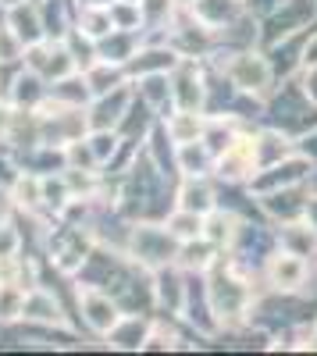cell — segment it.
I'll return each instance as SVG.
<instances>
[{"instance_id": "obj_1", "label": "cell", "mask_w": 317, "mask_h": 356, "mask_svg": "<svg viewBox=\"0 0 317 356\" xmlns=\"http://www.w3.org/2000/svg\"><path fill=\"white\" fill-rule=\"evenodd\" d=\"M225 75L232 82L239 93H250L257 100L271 97V86H275V72H271V61L253 50H243V54H232V61L225 65Z\"/></svg>"}, {"instance_id": "obj_2", "label": "cell", "mask_w": 317, "mask_h": 356, "mask_svg": "<svg viewBox=\"0 0 317 356\" xmlns=\"http://www.w3.org/2000/svg\"><path fill=\"white\" fill-rule=\"evenodd\" d=\"M179 239L171 235L168 228H157V225H136L132 228V239H129V250L132 257L143 264V267H168L171 260H179Z\"/></svg>"}, {"instance_id": "obj_3", "label": "cell", "mask_w": 317, "mask_h": 356, "mask_svg": "<svg viewBox=\"0 0 317 356\" xmlns=\"http://www.w3.org/2000/svg\"><path fill=\"white\" fill-rule=\"evenodd\" d=\"M214 171L225 182H243L257 175V136H236L214 157Z\"/></svg>"}, {"instance_id": "obj_4", "label": "cell", "mask_w": 317, "mask_h": 356, "mask_svg": "<svg viewBox=\"0 0 317 356\" xmlns=\"http://www.w3.org/2000/svg\"><path fill=\"white\" fill-rule=\"evenodd\" d=\"M207 300H211V310L225 321V317H239L246 307H250V285L236 275H214L211 278V289H207Z\"/></svg>"}, {"instance_id": "obj_5", "label": "cell", "mask_w": 317, "mask_h": 356, "mask_svg": "<svg viewBox=\"0 0 317 356\" xmlns=\"http://www.w3.org/2000/svg\"><path fill=\"white\" fill-rule=\"evenodd\" d=\"M79 310H82V321L104 339H107V332L114 328V324L122 321L118 300H114L111 292H100V289H90V285L79 289Z\"/></svg>"}, {"instance_id": "obj_6", "label": "cell", "mask_w": 317, "mask_h": 356, "mask_svg": "<svg viewBox=\"0 0 317 356\" xmlns=\"http://www.w3.org/2000/svg\"><path fill=\"white\" fill-rule=\"evenodd\" d=\"M129 104H132V93L125 86H118V89H111V93H100L90 104L86 122H90V129H118L129 114Z\"/></svg>"}, {"instance_id": "obj_7", "label": "cell", "mask_w": 317, "mask_h": 356, "mask_svg": "<svg viewBox=\"0 0 317 356\" xmlns=\"http://www.w3.org/2000/svg\"><path fill=\"white\" fill-rule=\"evenodd\" d=\"M22 321H25V324H36V328H65V324H68L61 303H57L54 292H47V289H29V292H25Z\"/></svg>"}, {"instance_id": "obj_8", "label": "cell", "mask_w": 317, "mask_h": 356, "mask_svg": "<svg viewBox=\"0 0 317 356\" xmlns=\"http://www.w3.org/2000/svg\"><path fill=\"white\" fill-rule=\"evenodd\" d=\"M204 79H200V72L189 65V61H179V68L171 72V104L182 107V111H200L204 107Z\"/></svg>"}, {"instance_id": "obj_9", "label": "cell", "mask_w": 317, "mask_h": 356, "mask_svg": "<svg viewBox=\"0 0 317 356\" xmlns=\"http://www.w3.org/2000/svg\"><path fill=\"white\" fill-rule=\"evenodd\" d=\"M307 257L300 253H289V250H282L268 260V282L278 289V292H296L303 282H307Z\"/></svg>"}, {"instance_id": "obj_10", "label": "cell", "mask_w": 317, "mask_h": 356, "mask_svg": "<svg viewBox=\"0 0 317 356\" xmlns=\"http://www.w3.org/2000/svg\"><path fill=\"white\" fill-rule=\"evenodd\" d=\"M8 25L15 29V36H18L25 47H29V43H40V40H47L43 11H40L36 0H25V4L11 8V11H8Z\"/></svg>"}, {"instance_id": "obj_11", "label": "cell", "mask_w": 317, "mask_h": 356, "mask_svg": "<svg viewBox=\"0 0 317 356\" xmlns=\"http://www.w3.org/2000/svg\"><path fill=\"white\" fill-rule=\"evenodd\" d=\"M204 129H207V118L200 114V111H182V107L175 114H168V122H164V136L175 143V146L204 139Z\"/></svg>"}, {"instance_id": "obj_12", "label": "cell", "mask_w": 317, "mask_h": 356, "mask_svg": "<svg viewBox=\"0 0 317 356\" xmlns=\"http://www.w3.org/2000/svg\"><path fill=\"white\" fill-rule=\"evenodd\" d=\"M47 79L40 75V72H22V75H15V86H11V104L15 107H25V111H36L47 97H50V89L43 86Z\"/></svg>"}, {"instance_id": "obj_13", "label": "cell", "mask_w": 317, "mask_h": 356, "mask_svg": "<svg viewBox=\"0 0 317 356\" xmlns=\"http://www.w3.org/2000/svg\"><path fill=\"white\" fill-rule=\"evenodd\" d=\"M239 232H243V221L232 211H218V207H214V211L204 218V239H211L218 250L232 246L239 239Z\"/></svg>"}, {"instance_id": "obj_14", "label": "cell", "mask_w": 317, "mask_h": 356, "mask_svg": "<svg viewBox=\"0 0 317 356\" xmlns=\"http://www.w3.org/2000/svg\"><path fill=\"white\" fill-rule=\"evenodd\" d=\"M179 264L186 267V271H211V267H218V246L211 239H189L179 246Z\"/></svg>"}, {"instance_id": "obj_15", "label": "cell", "mask_w": 317, "mask_h": 356, "mask_svg": "<svg viewBox=\"0 0 317 356\" xmlns=\"http://www.w3.org/2000/svg\"><path fill=\"white\" fill-rule=\"evenodd\" d=\"M179 207H186V211H196V214H211L214 211V189L204 182V175H189L186 186L179 189Z\"/></svg>"}, {"instance_id": "obj_16", "label": "cell", "mask_w": 317, "mask_h": 356, "mask_svg": "<svg viewBox=\"0 0 317 356\" xmlns=\"http://www.w3.org/2000/svg\"><path fill=\"white\" fill-rule=\"evenodd\" d=\"M147 335H150V324H147V321H139V317H122V321L107 332V342H111L114 349H143Z\"/></svg>"}, {"instance_id": "obj_17", "label": "cell", "mask_w": 317, "mask_h": 356, "mask_svg": "<svg viewBox=\"0 0 317 356\" xmlns=\"http://www.w3.org/2000/svg\"><path fill=\"white\" fill-rule=\"evenodd\" d=\"M204 218H207V214H196V211H186V207H179V211L164 221V228L175 235L179 243H189V239H200V235H204Z\"/></svg>"}, {"instance_id": "obj_18", "label": "cell", "mask_w": 317, "mask_h": 356, "mask_svg": "<svg viewBox=\"0 0 317 356\" xmlns=\"http://www.w3.org/2000/svg\"><path fill=\"white\" fill-rule=\"evenodd\" d=\"M211 164H214V154H211V146H207L204 139L179 146V168H182L186 178H189V175H204Z\"/></svg>"}, {"instance_id": "obj_19", "label": "cell", "mask_w": 317, "mask_h": 356, "mask_svg": "<svg viewBox=\"0 0 317 356\" xmlns=\"http://www.w3.org/2000/svg\"><path fill=\"white\" fill-rule=\"evenodd\" d=\"M79 29L90 40H104V36H111L114 33V18H111V8H82L79 11Z\"/></svg>"}, {"instance_id": "obj_20", "label": "cell", "mask_w": 317, "mask_h": 356, "mask_svg": "<svg viewBox=\"0 0 317 356\" xmlns=\"http://www.w3.org/2000/svg\"><path fill=\"white\" fill-rule=\"evenodd\" d=\"M25 310V289L18 282H0V324L22 321Z\"/></svg>"}, {"instance_id": "obj_21", "label": "cell", "mask_w": 317, "mask_h": 356, "mask_svg": "<svg viewBox=\"0 0 317 356\" xmlns=\"http://www.w3.org/2000/svg\"><path fill=\"white\" fill-rule=\"evenodd\" d=\"M25 57V43L15 36L11 25H0V65H15Z\"/></svg>"}, {"instance_id": "obj_22", "label": "cell", "mask_w": 317, "mask_h": 356, "mask_svg": "<svg viewBox=\"0 0 317 356\" xmlns=\"http://www.w3.org/2000/svg\"><path fill=\"white\" fill-rule=\"evenodd\" d=\"M303 93L317 107V68H303Z\"/></svg>"}, {"instance_id": "obj_23", "label": "cell", "mask_w": 317, "mask_h": 356, "mask_svg": "<svg viewBox=\"0 0 317 356\" xmlns=\"http://www.w3.org/2000/svg\"><path fill=\"white\" fill-rule=\"evenodd\" d=\"M300 61H303V68H317V33L303 43V54H300Z\"/></svg>"}, {"instance_id": "obj_24", "label": "cell", "mask_w": 317, "mask_h": 356, "mask_svg": "<svg viewBox=\"0 0 317 356\" xmlns=\"http://www.w3.org/2000/svg\"><path fill=\"white\" fill-rule=\"evenodd\" d=\"M11 118H15V104H4V100H0V139H8Z\"/></svg>"}, {"instance_id": "obj_25", "label": "cell", "mask_w": 317, "mask_h": 356, "mask_svg": "<svg viewBox=\"0 0 317 356\" xmlns=\"http://www.w3.org/2000/svg\"><path fill=\"white\" fill-rule=\"evenodd\" d=\"M114 0H82V8H111Z\"/></svg>"}, {"instance_id": "obj_26", "label": "cell", "mask_w": 317, "mask_h": 356, "mask_svg": "<svg viewBox=\"0 0 317 356\" xmlns=\"http://www.w3.org/2000/svg\"><path fill=\"white\" fill-rule=\"evenodd\" d=\"M18 4H25V0H0V8H4V11H11V8H18Z\"/></svg>"}, {"instance_id": "obj_27", "label": "cell", "mask_w": 317, "mask_h": 356, "mask_svg": "<svg viewBox=\"0 0 317 356\" xmlns=\"http://www.w3.org/2000/svg\"><path fill=\"white\" fill-rule=\"evenodd\" d=\"M175 4H179V8H193V4H196V0H175Z\"/></svg>"}, {"instance_id": "obj_28", "label": "cell", "mask_w": 317, "mask_h": 356, "mask_svg": "<svg viewBox=\"0 0 317 356\" xmlns=\"http://www.w3.org/2000/svg\"><path fill=\"white\" fill-rule=\"evenodd\" d=\"M129 4H143V0H129Z\"/></svg>"}, {"instance_id": "obj_29", "label": "cell", "mask_w": 317, "mask_h": 356, "mask_svg": "<svg viewBox=\"0 0 317 356\" xmlns=\"http://www.w3.org/2000/svg\"><path fill=\"white\" fill-rule=\"evenodd\" d=\"M0 225H4V214H0Z\"/></svg>"}]
</instances>
